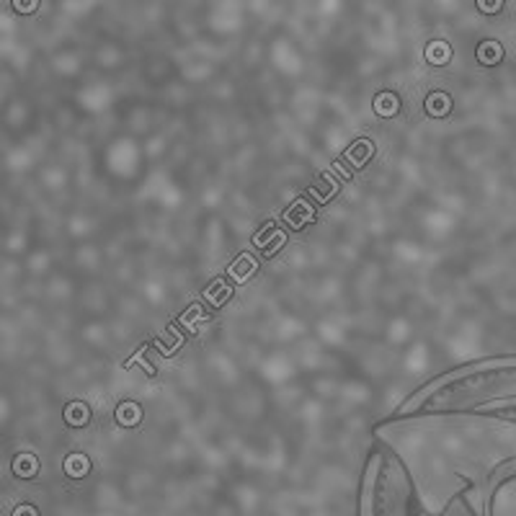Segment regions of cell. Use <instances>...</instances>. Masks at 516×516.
<instances>
[{"label": "cell", "instance_id": "6da1fadb", "mask_svg": "<svg viewBox=\"0 0 516 516\" xmlns=\"http://www.w3.org/2000/svg\"><path fill=\"white\" fill-rule=\"evenodd\" d=\"M67 465H75V472H83V470H85V460H83V457H75V460L70 457V460H67ZM70 470H73V467H67V472H70Z\"/></svg>", "mask_w": 516, "mask_h": 516}]
</instances>
